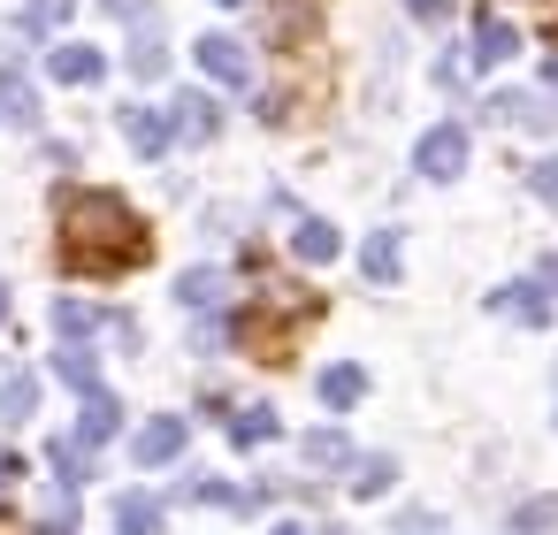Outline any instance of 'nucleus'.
Segmentation results:
<instances>
[{"mask_svg":"<svg viewBox=\"0 0 558 535\" xmlns=\"http://www.w3.org/2000/svg\"><path fill=\"white\" fill-rule=\"evenodd\" d=\"M62 238H70L77 268H131L146 253V230L116 192H70L62 199Z\"/></svg>","mask_w":558,"mask_h":535,"instance_id":"1","label":"nucleus"},{"mask_svg":"<svg viewBox=\"0 0 558 535\" xmlns=\"http://www.w3.org/2000/svg\"><path fill=\"white\" fill-rule=\"evenodd\" d=\"M413 169H421L428 184H451V177L466 169V131H459V123H436V131L413 146Z\"/></svg>","mask_w":558,"mask_h":535,"instance_id":"2","label":"nucleus"},{"mask_svg":"<svg viewBox=\"0 0 558 535\" xmlns=\"http://www.w3.org/2000/svg\"><path fill=\"white\" fill-rule=\"evenodd\" d=\"M489 115H497L505 131H558V100H550V93H497Z\"/></svg>","mask_w":558,"mask_h":535,"instance_id":"3","label":"nucleus"},{"mask_svg":"<svg viewBox=\"0 0 558 535\" xmlns=\"http://www.w3.org/2000/svg\"><path fill=\"white\" fill-rule=\"evenodd\" d=\"M192 54H199V70H207L215 85H245V77H253V54H245V47H238L230 32H207V39H199Z\"/></svg>","mask_w":558,"mask_h":535,"instance_id":"4","label":"nucleus"},{"mask_svg":"<svg viewBox=\"0 0 558 535\" xmlns=\"http://www.w3.org/2000/svg\"><path fill=\"white\" fill-rule=\"evenodd\" d=\"M291 253H299L306 268H322V260H337V253H344V230H337V222H322V215H291Z\"/></svg>","mask_w":558,"mask_h":535,"instance_id":"5","label":"nucleus"},{"mask_svg":"<svg viewBox=\"0 0 558 535\" xmlns=\"http://www.w3.org/2000/svg\"><path fill=\"white\" fill-rule=\"evenodd\" d=\"M520 54V32H512V16H474V70H497V62H512Z\"/></svg>","mask_w":558,"mask_h":535,"instance_id":"6","label":"nucleus"},{"mask_svg":"<svg viewBox=\"0 0 558 535\" xmlns=\"http://www.w3.org/2000/svg\"><path fill=\"white\" fill-rule=\"evenodd\" d=\"M47 70H54V85H100L108 54H100V47H85V39H62V47L47 54Z\"/></svg>","mask_w":558,"mask_h":535,"instance_id":"7","label":"nucleus"},{"mask_svg":"<svg viewBox=\"0 0 558 535\" xmlns=\"http://www.w3.org/2000/svg\"><path fill=\"white\" fill-rule=\"evenodd\" d=\"M184 436H192V428H184V421H169V413H161V421H146V428H138V436H131V459H138V466H169V459H177V451H184Z\"/></svg>","mask_w":558,"mask_h":535,"instance_id":"8","label":"nucleus"},{"mask_svg":"<svg viewBox=\"0 0 558 535\" xmlns=\"http://www.w3.org/2000/svg\"><path fill=\"white\" fill-rule=\"evenodd\" d=\"M116 115H123V138H131V146H138L146 161H154V154H169V138H177V123H169L161 108H116Z\"/></svg>","mask_w":558,"mask_h":535,"instance_id":"9","label":"nucleus"},{"mask_svg":"<svg viewBox=\"0 0 558 535\" xmlns=\"http://www.w3.org/2000/svg\"><path fill=\"white\" fill-rule=\"evenodd\" d=\"M497 314H512V321H527V329H543L550 321V291L543 283H497V299H489Z\"/></svg>","mask_w":558,"mask_h":535,"instance_id":"10","label":"nucleus"},{"mask_svg":"<svg viewBox=\"0 0 558 535\" xmlns=\"http://www.w3.org/2000/svg\"><path fill=\"white\" fill-rule=\"evenodd\" d=\"M116 428H123V405H116L108 390H85V405H77V443L93 451V443H108Z\"/></svg>","mask_w":558,"mask_h":535,"instance_id":"11","label":"nucleus"},{"mask_svg":"<svg viewBox=\"0 0 558 535\" xmlns=\"http://www.w3.org/2000/svg\"><path fill=\"white\" fill-rule=\"evenodd\" d=\"M0 115H9V123H24V131L39 123V85H32L16 62H0Z\"/></svg>","mask_w":558,"mask_h":535,"instance_id":"12","label":"nucleus"},{"mask_svg":"<svg viewBox=\"0 0 558 535\" xmlns=\"http://www.w3.org/2000/svg\"><path fill=\"white\" fill-rule=\"evenodd\" d=\"M177 299H184L192 314H215V306L230 299V276H222V268H184V276H177Z\"/></svg>","mask_w":558,"mask_h":535,"instance_id":"13","label":"nucleus"},{"mask_svg":"<svg viewBox=\"0 0 558 535\" xmlns=\"http://www.w3.org/2000/svg\"><path fill=\"white\" fill-rule=\"evenodd\" d=\"M100 321H108V314H100L93 299H54V329H62V344H93Z\"/></svg>","mask_w":558,"mask_h":535,"instance_id":"14","label":"nucleus"},{"mask_svg":"<svg viewBox=\"0 0 558 535\" xmlns=\"http://www.w3.org/2000/svg\"><path fill=\"white\" fill-rule=\"evenodd\" d=\"M169 115H177V131H184V138H215V131H222V108H215L207 93H177V108H169Z\"/></svg>","mask_w":558,"mask_h":535,"instance_id":"15","label":"nucleus"},{"mask_svg":"<svg viewBox=\"0 0 558 535\" xmlns=\"http://www.w3.org/2000/svg\"><path fill=\"white\" fill-rule=\"evenodd\" d=\"M39 413V382L24 367H0V421H32Z\"/></svg>","mask_w":558,"mask_h":535,"instance_id":"16","label":"nucleus"},{"mask_svg":"<svg viewBox=\"0 0 558 535\" xmlns=\"http://www.w3.org/2000/svg\"><path fill=\"white\" fill-rule=\"evenodd\" d=\"M360 268H367V283H398V230H375L367 245H360Z\"/></svg>","mask_w":558,"mask_h":535,"instance_id":"17","label":"nucleus"},{"mask_svg":"<svg viewBox=\"0 0 558 535\" xmlns=\"http://www.w3.org/2000/svg\"><path fill=\"white\" fill-rule=\"evenodd\" d=\"M54 375H62L77 398H85V390H100V360H93V344H62V352H54Z\"/></svg>","mask_w":558,"mask_h":535,"instance_id":"18","label":"nucleus"},{"mask_svg":"<svg viewBox=\"0 0 558 535\" xmlns=\"http://www.w3.org/2000/svg\"><path fill=\"white\" fill-rule=\"evenodd\" d=\"M360 398H367V375H360L352 360L322 367V405H337V413H344V405H360Z\"/></svg>","mask_w":558,"mask_h":535,"instance_id":"19","label":"nucleus"},{"mask_svg":"<svg viewBox=\"0 0 558 535\" xmlns=\"http://www.w3.org/2000/svg\"><path fill=\"white\" fill-rule=\"evenodd\" d=\"M276 405H238V421H230V436L245 443V451H260V443H276Z\"/></svg>","mask_w":558,"mask_h":535,"instance_id":"20","label":"nucleus"},{"mask_svg":"<svg viewBox=\"0 0 558 535\" xmlns=\"http://www.w3.org/2000/svg\"><path fill=\"white\" fill-rule=\"evenodd\" d=\"M116 527H123V535H161V504H154L146 489L116 497Z\"/></svg>","mask_w":558,"mask_h":535,"instance_id":"21","label":"nucleus"},{"mask_svg":"<svg viewBox=\"0 0 558 535\" xmlns=\"http://www.w3.org/2000/svg\"><path fill=\"white\" fill-rule=\"evenodd\" d=\"M123 62H131V77H138V85H154V77H169V47H161L154 32H138Z\"/></svg>","mask_w":558,"mask_h":535,"instance_id":"22","label":"nucleus"},{"mask_svg":"<svg viewBox=\"0 0 558 535\" xmlns=\"http://www.w3.org/2000/svg\"><path fill=\"white\" fill-rule=\"evenodd\" d=\"M512 535H558V497H520L512 504Z\"/></svg>","mask_w":558,"mask_h":535,"instance_id":"23","label":"nucleus"},{"mask_svg":"<svg viewBox=\"0 0 558 535\" xmlns=\"http://www.w3.org/2000/svg\"><path fill=\"white\" fill-rule=\"evenodd\" d=\"M390 482H398V459H383V451L375 459H352V497H383Z\"/></svg>","mask_w":558,"mask_h":535,"instance_id":"24","label":"nucleus"},{"mask_svg":"<svg viewBox=\"0 0 558 535\" xmlns=\"http://www.w3.org/2000/svg\"><path fill=\"white\" fill-rule=\"evenodd\" d=\"M306 459H314V466H344V459H352L344 428H314V436H306Z\"/></svg>","mask_w":558,"mask_h":535,"instance_id":"25","label":"nucleus"},{"mask_svg":"<svg viewBox=\"0 0 558 535\" xmlns=\"http://www.w3.org/2000/svg\"><path fill=\"white\" fill-rule=\"evenodd\" d=\"M390 535H451V520H444V512H428V504H413V512H398V520H390Z\"/></svg>","mask_w":558,"mask_h":535,"instance_id":"26","label":"nucleus"},{"mask_svg":"<svg viewBox=\"0 0 558 535\" xmlns=\"http://www.w3.org/2000/svg\"><path fill=\"white\" fill-rule=\"evenodd\" d=\"M184 489H192V497H199V504H245V497H238V489H230V482H222V474H192V482H184Z\"/></svg>","mask_w":558,"mask_h":535,"instance_id":"27","label":"nucleus"},{"mask_svg":"<svg viewBox=\"0 0 558 535\" xmlns=\"http://www.w3.org/2000/svg\"><path fill=\"white\" fill-rule=\"evenodd\" d=\"M62 16H70V0H32V9H24L32 32H47V24H62Z\"/></svg>","mask_w":558,"mask_h":535,"instance_id":"28","label":"nucleus"},{"mask_svg":"<svg viewBox=\"0 0 558 535\" xmlns=\"http://www.w3.org/2000/svg\"><path fill=\"white\" fill-rule=\"evenodd\" d=\"M527 184H535V199H550V207H558V154H550V161H543Z\"/></svg>","mask_w":558,"mask_h":535,"instance_id":"29","label":"nucleus"},{"mask_svg":"<svg viewBox=\"0 0 558 535\" xmlns=\"http://www.w3.org/2000/svg\"><path fill=\"white\" fill-rule=\"evenodd\" d=\"M405 9H413V16H421V24H436V16H444V9H451V0H405Z\"/></svg>","mask_w":558,"mask_h":535,"instance_id":"30","label":"nucleus"},{"mask_svg":"<svg viewBox=\"0 0 558 535\" xmlns=\"http://www.w3.org/2000/svg\"><path fill=\"white\" fill-rule=\"evenodd\" d=\"M543 291H558V253H550V260H543Z\"/></svg>","mask_w":558,"mask_h":535,"instance_id":"31","label":"nucleus"},{"mask_svg":"<svg viewBox=\"0 0 558 535\" xmlns=\"http://www.w3.org/2000/svg\"><path fill=\"white\" fill-rule=\"evenodd\" d=\"M268 535H306V527H299V520H276V527H268Z\"/></svg>","mask_w":558,"mask_h":535,"instance_id":"32","label":"nucleus"},{"mask_svg":"<svg viewBox=\"0 0 558 535\" xmlns=\"http://www.w3.org/2000/svg\"><path fill=\"white\" fill-rule=\"evenodd\" d=\"M0 321H9V283H0Z\"/></svg>","mask_w":558,"mask_h":535,"instance_id":"33","label":"nucleus"},{"mask_svg":"<svg viewBox=\"0 0 558 535\" xmlns=\"http://www.w3.org/2000/svg\"><path fill=\"white\" fill-rule=\"evenodd\" d=\"M550 93H558V62H550Z\"/></svg>","mask_w":558,"mask_h":535,"instance_id":"34","label":"nucleus"},{"mask_svg":"<svg viewBox=\"0 0 558 535\" xmlns=\"http://www.w3.org/2000/svg\"><path fill=\"white\" fill-rule=\"evenodd\" d=\"M222 9H238V0H222Z\"/></svg>","mask_w":558,"mask_h":535,"instance_id":"35","label":"nucleus"},{"mask_svg":"<svg viewBox=\"0 0 558 535\" xmlns=\"http://www.w3.org/2000/svg\"><path fill=\"white\" fill-rule=\"evenodd\" d=\"M344 535H352V527H344Z\"/></svg>","mask_w":558,"mask_h":535,"instance_id":"36","label":"nucleus"}]
</instances>
